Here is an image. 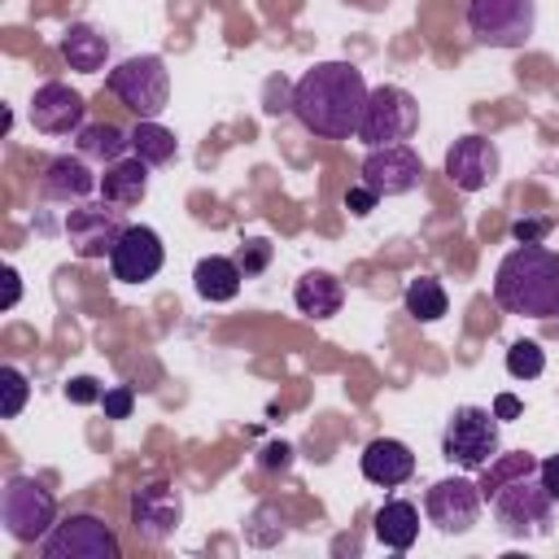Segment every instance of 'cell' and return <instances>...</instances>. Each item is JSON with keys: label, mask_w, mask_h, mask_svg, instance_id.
<instances>
[{"label": "cell", "mask_w": 559, "mask_h": 559, "mask_svg": "<svg viewBox=\"0 0 559 559\" xmlns=\"http://www.w3.org/2000/svg\"><path fill=\"white\" fill-rule=\"evenodd\" d=\"M39 192H44L48 201L79 205V201H87L92 192H100V179L92 175L87 157H70V153H61V157H52V162L44 166V175H39Z\"/></svg>", "instance_id": "obj_17"}, {"label": "cell", "mask_w": 559, "mask_h": 559, "mask_svg": "<svg viewBox=\"0 0 559 559\" xmlns=\"http://www.w3.org/2000/svg\"><path fill=\"white\" fill-rule=\"evenodd\" d=\"M293 301H297V310L306 319H332L341 310V301H345V288H341V280L332 271H306L297 280V288H293Z\"/></svg>", "instance_id": "obj_19"}, {"label": "cell", "mask_w": 559, "mask_h": 559, "mask_svg": "<svg viewBox=\"0 0 559 559\" xmlns=\"http://www.w3.org/2000/svg\"><path fill=\"white\" fill-rule=\"evenodd\" d=\"M100 406H105V419H127L131 406H135V389H131V384L105 389V393H100Z\"/></svg>", "instance_id": "obj_30"}, {"label": "cell", "mask_w": 559, "mask_h": 559, "mask_svg": "<svg viewBox=\"0 0 559 559\" xmlns=\"http://www.w3.org/2000/svg\"><path fill=\"white\" fill-rule=\"evenodd\" d=\"M480 507H485V493H480V485L467 480V476H445V480H437V485L424 493V515H428V524H437L445 537L467 533V528L480 520Z\"/></svg>", "instance_id": "obj_11"}, {"label": "cell", "mask_w": 559, "mask_h": 559, "mask_svg": "<svg viewBox=\"0 0 559 559\" xmlns=\"http://www.w3.org/2000/svg\"><path fill=\"white\" fill-rule=\"evenodd\" d=\"M367 79L349 61H319L310 66L293 87V114L297 122L319 140H349L358 135L362 105H367Z\"/></svg>", "instance_id": "obj_1"}, {"label": "cell", "mask_w": 559, "mask_h": 559, "mask_svg": "<svg viewBox=\"0 0 559 559\" xmlns=\"http://www.w3.org/2000/svg\"><path fill=\"white\" fill-rule=\"evenodd\" d=\"M39 555L44 559H118L122 546L114 537V528L100 520V515H66L61 524H52L39 542Z\"/></svg>", "instance_id": "obj_9"}, {"label": "cell", "mask_w": 559, "mask_h": 559, "mask_svg": "<svg viewBox=\"0 0 559 559\" xmlns=\"http://www.w3.org/2000/svg\"><path fill=\"white\" fill-rule=\"evenodd\" d=\"M17 297H22V275H17L13 266H4V301H0V306H4V310H13V306H17Z\"/></svg>", "instance_id": "obj_37"}, {"label": "cell", "mask_w": 559, "mask_h": 559, "mask_svg": "<svg viewBox=\"0 0 559 559\" xmlns=\"http://www.w3.org/2000/svg\"><path fill=\"white\" fill-rule=\"evenodd\" d=\"M175 131H166L157 118H140L135 122V131H131V153L140 157V162H148V166H166L170 157H175Z\"/></svg>", "instance_id": "obj_26"}, {"label": "cell", "mask_w": 559, "mask_h": 559, "mask_svg": "<svg viewBox=\"0 0 559 559\" xmlns=\"http://www.w3.org/2000/svg\"><path fill=\"white\" fill-rule=\"evenodd\" d=\"M555 314H559V306H555Z\"/></svg>", "instance_id": "obj_38"}, {"label": "cell", "mask_w": 559, "mask_h": 559, "mask_svg": "<svg viewBox=\"0 0 559 559\" xmlns=\"http://www.w3.org/2000/svg\"><path fill=\"white\" fill-rule=\"evenodd\" d=\"M424 179V162L411 144H380L362 157V183L376 197H406Z\"/></svg>", "instance_id": "obj_13"}, {"label": "cell", "mask_w": 559, "mask_h": 559, "mask_svg": "<svg viewBox=\"0 0 559 559\" xmlns=\"http://www.w3.org/2000/svg\"><path fill=\"white\" fill-rule=\"evenodd\" d=\"M0 520L13 542H44L57 524V498L35 476H9L0 493Z\"/></svg>", "instance_id": "obj_8"}, {"label": "cell", "mask_w": 559, "mask_h": 559, "mask_svg": "<svg viewBox=\"0 0 559 559\" xmlns=\"http://www.w3.org/2000/svg\"><path fill=\"white\" fill-rule=\"evenodd\" d=\"M166 262V249H162V236L144 223H127V231L118 236L114 253H109V271L118 284H144L162 271Z\"/></svg>", "instance_id": "obj_14"}, {"label": "cell", "mask_w": 559, "mask_h": 559, "mask_svg": "<svg viewBox=\"0 0 559 559\" xmlns=\"http://www.w3.org/2000/svg\"><path fill=\"white\" fill-rule=\"evenodd\" d=\"M376 537H380L389 550H411L415 537H419V507L406 502V498H389V502L376 511Z\"/></svg>", "instance_id": "obj_23"}, {"label": "cell", "mask_w": 559, "mask_h": 559, "mask_svg": "<svg viewBox=\"0 0 559 559\" xmlns=\"http://www.w3.org/2000/svg\"><path fill=\"white\" fill-rule=\"evenodd\" d=\"M74 140H79V157L105 162V166H114V162H122L131 153V131H122L114 122H83L74 131Z\"/></svg>", "instance_id": "obj_22"}, {"label": "cell", "mask_w": 559, "mask_h": 559, "mask_svg": "<svg viewBox=\"0 0 559 559\" xmlns=\"http://www.w3.org/2000/svg\"><path fill=\"white\" fill-rule=\"evenodd\" d=\"M144 192H148V162H140L131 153V157L105 166V175H100V197L105 201H114V205L127 210V205H140Z\"/></svg>", "instance_id": "obj_20"}, {"label": "cell", "mask_w": 559, "mask_h": 559, "mask_svg": "<svg viewBox=\"0 0 559 559\" xmlns=\"http://www.w3.org/2000/svg\"><path fill=\"white\" fill-rule=\"evenodd\" d=\"M26 397H31V380L17 371V367H0V415L4 419H17L22 415V406H26Z\"/></svg>", "instance_id": "obj_28"}, {"label": "cell", "mask_w": 559, "mask_h": 559, "mask_svg": "<svg viewBox=\"0 0 559 559\" xmlns=\"http://www.w3.org/2000/svg\"><path fill=\"white\" fill-rule=\"evenodd\" d=\"M489 411H493L498 419H520V411H524V406H520V397H515V393H498Z\"/></svg>", "instance_id": "obj_36"}, {"label": "cell", "mask_w": 559, "mask_h": 559, "mask_svg": "<svg viewBox=\"0 0 559 559\" xmlns=\"http://www.w3.org/2000/svg\"><path fill=\"white\" fill-rule=\"evenodd\" d=\"M127 231V218H122V205L114 201H79L70 214H66V240L79 258H109L118 236Z\"/></svg>", "instance_id": "obj_10"}, {"label": "cell", "mask_w": 559, "mask_h": 559, "mask_svg": "<svg viewBox=\"0 0 559 559\" xmlns=\"http://www.w3.org/2000/svg\"><path fill=\"white\" fill-rule=\"evenodd\" d=\"M445 175L463 192L489 188L493 175H498V148H493V140H485V135H459L445 148Z\"/></svg>", "instance_id": "obj_15"}, {"label": "cell", "mask_w": 559, "mask_h": 559, "mask_svg": "<svg viewBox=\"0 0 559 559\" xmlns=\"http://www.w3.org/2000/svg\"><path fill=\"white\" fill-rule=\"evenodd\" d=\"M266 262H271V240H245L240 245V253H236V266H240V275L249 280V275H258V271H266Z\"/></svg>", "instance_id": "obj_29"}, {"label": "cell", "mask_w": 559, "mask_h": 559, "mask_svg": "<svg viewBox=\"0 0 559 559\" xmlns=\"http://www.w3.org/2000/svg\"><path fill=\"white\" fill-rule=\"evenodd\" d=\"M402 306H406V314H411L415 323H437V319L450 310V297H445L441 280H432V275H419V280H411V284H406V293H402Z\"/></svg>", "instance_id": "obj_25"}, {"label": "cell", "mask_w": 559, "mask_h": 559, "mask_svg": "<svg viewBox=\"0 0 559 559\" xmlns=\"http://www.w3.org/2000/svg\"><path fill=\"white\" fill-rule=\"evenodd\" d=\"M240 280L245 275H240L236 258H223V253H210V258H201L192 266V284H197V293L205 301H231L240 293Z\"/></svg>", "instance_id": "obj_24"}, {"label": "cell", "mask_w": 559, "mask_h": 559, "mask_svg": "<svg viewBox=\"0 0 559 559\" xmlns=\"http://www.w3.org/2000/svg\"><path fill=\"white\" fill-rule=\"evenodd\" d=\"M498 450H502V437H498V415L493 411L459 406L445 419V432H441V459L445 463H454L463 472H480Z\"/></svg>", "instance_id": "obj_5"}, {"label": "cell", "mask_w": 559, "mask_h": 559, "mask_svg": "<svg viewBox=\"0 0 559 559\" xmlns=\"http://www.w3.org/2000/svg\"><path fill=\"white\" fill-rule=\"evenodd\" d=\"M546 231H550L546 218H515V223H511V240H515V245H542Z\"/></svg>", "instance_id": "obj_31"}, {"label": "cell", "mask_w": 559, "mask_h": 559, "mask_svg": "<svg viewBox=\"0 0 559 559\" xmlns=\"http://www.w3.org/2000/svg\"><path fill=\"white\" fill-rule=\"evenodd\" d=\"M489 507H493V520H498V528L507 537H542L550 528L555 498L546 493V485H542L537 472H524V476L502 480L489 493Z\"/></svg>", "instance_id": "obj_3"}, {"label": "cell", "mask_w": 559, "mask_h": 559, "mask_svg": "<svg viewBox=\"0 0 559 559\" xmlns=\"http://www.w3.org/2000/svg\"><path fill=\"white\" fill-rule=\"evenodd\" d=\"M105 87L135 114V118H157L166 105H170V70L157 52H140V57H127L118 61L109 74H105Z\"/></svg>", "instance_id": "obj_4"}, {"label": "cell", "mask_w": 559, "mask_h": 559, "mask_svg": "<svg viewBox=\"0 0 559 559\" xmlns=\"http://www.w3.org/2000/svg\"><path fill=\"white\" fill-rule=\"evenodd\" d=\"M100 393H105V389H100L92 376H74V380L66 384V397H70V402H79V406H87V402H100Z\"/></svg>", "instance_id": "obj_33"}, {"label": "cell", "mask_w": 559, "mask_h": 559, "mask_svg": "<svg viewBox=\"0 0 559 559\" xmlns=\"http://www.w3.org/2000/svg\"><path fill=\"white\" fill-rule=\"evenodd\" d=\"M288 463H293V450H288V445H284V441H271V445H266V450H262V467H266V472H275V467H280V472H284V467H288Z\"/></svg>", "instance_id": "obj_35"}, {"label": "cell", "mask_w": 559, "mask_h": 559, "mask_svg": "<svg viewBox=\"0 0 559 559\" xmlns=\"http://www.w3.org/2000/svg\"><path fill=\"white\" fill-rule=\"evenodd\" d=\"M537 476H542V485H546V493L559 502V454H546L542 463H537Z\"/></svg>", "instance_id": "obj_34"}, {"label": "cell", "mask_w": 559, "mask_h": 559, "mask_svg": "<svg viewBox=\"0 0 559 559\" xmlns=\"http://www.w3.org/2000/svg\"><path fill=\"white\" fill-rule=\"evenodd\" d=\"M83 114H87L83 96L74 87H66V83H44L31 96V127L44 131V135H70V131H79L83 127Z\"/></svg>", "instance_id": "obj_16"}, {"label": "cell", "mask_w": 559, "mask_h": 559, "mask_svg": "<svg viewBox=\"0 0 559 559\" xmlns=\"http://www.w3.org/2000/svg\"><path fill=\"white\" fill-rule=\"evenodd\" d=\"M419 127V105L406 87L397 83H380L367 92V105H362V122H358V140L367 148H380V144H406Z\"/></svg>", "instance_id": "obj_6"}, {"label": "cell", "mask_w": 559, "mask_h": 559, "mask_svg": "<svg viewBox=\"0 0 559 559\" xmlns=\"http://www.w3.org/2000/svg\"><path fill=\"white\" fill-rule=\"evenodd\" d=\"M61 57H66L70 70L96 74V70L105 66V57H109V39H105L96 26L74 22V26H66V35H61Z\"/></svg>", "instance_id": "obj_21"}, {"label": "cell", "mask_w": 559, "mask_h": 559, "mask_svg": "<svg viewBox=\"0 0 559 559\" xmlns=\"http://www.w3.org/2000/svg\"><path fill=\"white\" fill-rule=\"evenodd\" d=\"M467 31L485 48H524L537 31L533 0H467Z\"/></svg>", "instance_id": "obj_7"}, {"label": "cell", "mask_w": 559, "mask_h": 559, "mask_svg": "<svg viewBox=\"0 0 559 559\" xmlns=\"http://www.w3.org/2000/svg\"><path fill=\"white\" fill-rule=\"evenodd\" d=\"M358 467H362V476H367L371 485L397 489V485H406V480L415 476V454H411V445L397 441V437H376V441L362 450Z\"/></svg>", "instance_id": "obj_18"}, {"label": "cell", "mask_w": 559, "mask_h": 559, "mask_svg": "<svg viewBox=\"0 0 559 559\" xmlns=\"http://www.w3.org/2000/svg\"><path fill=\"white\" fill-rule=\"evenodd\" d=\"M183 520V493L170 480H148L131 493V528L140 542L162 546Z\"/></svg>", "instance_id": "obj_12"}, {"label": "cell", "mask_w": 559, "mask_h": 559, "mask_svg": "<svg viewBox=\"0 0 559 559\" xmlns=\"http://www.w3.org/2000/svg\"><path fill=\"white\" fill-rule=\"evenodd\" d=\"M376 201H380V197H376L367 183H354V188L345 192V210H349V214H358V218H367V214L376 210Z\"/></svg>", "instance_id": "obj_32"}, {"label": "cell", "mask_w": 559, "mask_h": 559, "mask_svg": "<svg viewBox=\"0 0 559 559\" xmlns=\"http://www.w3.org/2000/svg\"><path fill=\"white\" fill-rule=\"evenodd\" d=\"M507 371H511L515 380H537V376L546 371V349H542L537 341H511V349H507Z\"/></svg>", "instance_id": "obj_27"}, {"label": "cell", "mask_w": 559, "mask_h": 559, "mask_svg": "<svg viewBox=\"0 0 559 559\" xmlns=\"http://www.w3.org/2000/svg\"><path fill=\"white\" fill-rule=\"evenodd\" d=\"M493 301L507 314L550 319L559 306V253L546 245H515L493 271Z\"/></svg>", "instance_id": "obj_2"}]
</instances>
